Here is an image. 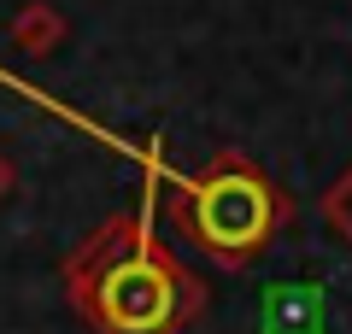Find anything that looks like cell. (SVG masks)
I'll return each instance as SVG.
<instances>
[{"label": "cell", "mask_w": 352, "mask_h": 334, "mask_svg": "<svg viewBox=\"0 0 352 334\" xmlns=\"http://www.w3.org/2000/svg\"><path fill=\"white\" fill-rule=\"evenodd\" d=\"M12 41H18V53H53L65 41V18L53 12L47 0H30L24 12L12 18Z\"/></svg>", "instance_id": "277c9868"}, {"label": "cell", "mask_w": 352, "mask_h": 334, "mask_svg": "<svg viewBox=\"0 0 352 334\" xmlns=\"http://www.w3.org/2000/svg\"><path fill=\"white\" fill-rule=\"evenodd\" d=\"M6 188H12V164L0 159V199H6Z\"/></svg>", "instance_id": "8992f818"}, {"label": "cell", "mask_w": 352, "mask_h": 334, "mask_svg": "<svg viewBox=\"0 0 352 334\" xmlns=\"http://www.w3.org/2000/svg\"><path fill=\"white\" fill-rule=\"evenodd\" d=\"M71 287L100 334H170L182 322V276L147 241L118 252L94 276H76Z\"/></svg>", "instance_id": "7a4b0ae2"}, {"label": "cell", "mask_w": 352, "mask_h": 334, "mask_svg": "<svg viewBox=\"0 0 352 334\" xmlns=\"http://www.w3.org/2000/svg\"><path fill=\"white\" fill-rule=\"evenodd\" d=\"M258 334H329V293L311 282H270L258 299Z\"/></svg>", "instance_id": "3957f363"}, {"label": "cell", "mask_w": 352, "mask_h": 334, "mask_svg": "<svg viewBox=\"0 0 352 334\" xmlns=\"http://www.w3.org/2000/svg\"><path fill=\"white\" fill-rule=\"evenodd\" d=\"M323 223L340 241H352V170H340V182L323 194Z\"/></svg>", "instance_id": "5b68a950"}, {"label": "cell", "mask_w": 352, "mask_h": 334, "mask_svg": "<svg viewBox=\"0 0 352 334\" xmlns=\"http://www.w3.org/2000/svg\"><path fill=\"white\" fill-rule=\"evenodd\" d=\"M282 217H288V205L252 164L223 159L217 170L182 182V223L217 264H247L252 252H264Z\"/></svg>", "instance_id": "6da1fadb"}]
</instances>
